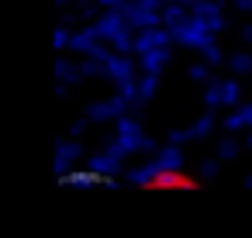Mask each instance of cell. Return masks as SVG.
Instances as JSON below:
<instances>
[{
  "label": "cell",
  "mask_w": 252,
  "mask_h": 238,
  "mask_svg": "<svg viewBox=\"0 0 252 238\" xmlns=\"http://www.w3.org/2000/svg\"><path fill=\"white\" fill-rule=\"evenodd\" d=\"M142 186H145V190H193V186H197V179H193L187 169L162 166V169L149 173V176L142 179Z\"/></svg>",
  "instance_id": "6da1fadb"
}]
</instances>
